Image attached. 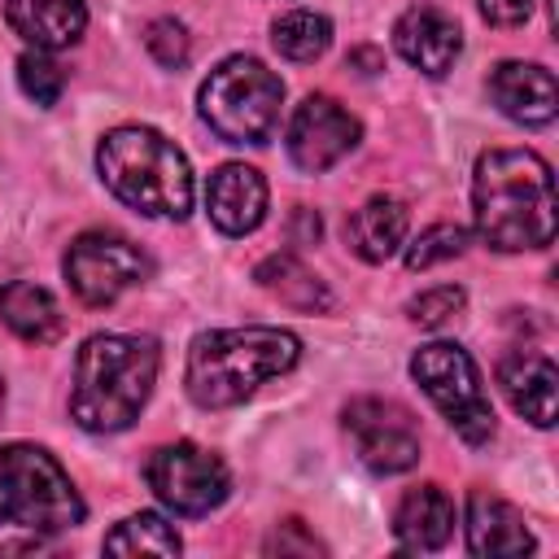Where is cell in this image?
<instances>
[{"label": "cell", "instance_id": "19", "mask_svg": "<svg viewBox=\"0 0 559 559\" xmlns=\"http://www.w3.org/2000/svg\"><path fill=\"white\" fill-rule=\"evenodd\" d=\"M406 205L397 197H371L354 214H345V245L362 262H384L406 240Z\"/></svg>", "mask_w": 559, "mask_h": 559}, {"label": "cell", "instance_id": "21", "mask_svg": "<svg viewBox=\"0 0 559 559\" xmlns=\"http://www.w3.org/2000/svg\"><path fill=\"white\" fill-rule=\"evenodd\" d=\"M253 280L271 293V297H280L284 306H293V310H306V314H319V310H328L332 306V293H328V284L297 258V253H271V258H262L258 262V271H253Z\"/></svg>", "mask_w": 559, "mask_h": 559}, {"label": "cell", "instance_id": "27", "mask_svg": "<svg viewBox=\"0 0 559 559\" xmlns=\"http://www.w3.org/2000/svg\"><path fill=\"white\" fill-rule=\"evenodd\" d=\"M463 301H467V293H463L459 284H441V288L419 293L406 310H411V319H415L419 328H441L445 319H454V314L463 310Z\"/></svg>", "mask_w": 559, "mask_h": 559}, {"label": "cell", "instance_id": "11", "mask_svg": "<svg viewBox=\"0 0 559 559\" xmlns=\"http://www.w3.org/2000/svg\"><path fill=\"white\" fill-rule=\"evenodd\" d=\"M362 127L349 109H341L332 96H306L288 118V157L306 175H323L336 166L354 144Z\"/></svg>", "mask_w": 559, "mask_h": 559}, {"label": "cell", "instance_id": "12", "mask_svg": "<svg viewBox=\"0 0 559 559\" xmlns=\"http://www.w3.org/2000/svg\"><path fill=\"white\" fill-rule=\"evenodd\" d=\"M393 44L411 66L441 79L459 57L463 35H459V22L450 13H441L437 4H411L393 26Z\"/></svg>", "mask_w": 559, "mask_h": 559}, {"label": "cell", "instance_id": "28", "mask_svg": "<svg viewBox=\"0 0 559 559\" xmlns=\"http://www.w3.org/2000/svg\"><path fill=\"white\" fill-rule=\"evenodd\" d=\"M480 13L489 26H524L533 13V0H480Z\"/></svg>", "mask_w": 559, "mask_h": 559}, {"label": "cell", "instance_id": "25", "mask_svg": "<svg viewBox=\"0 0 559 559\" xmlns=\"http://www.w3.org/2000/svg\"><path fill=\"white\" fill-rule=\"evenodd\" d=\"M144 48H148L153 61L166 66V70H179V66H188V57H192V39H188L183 22H175V17H153V22L144 26Z\"/></svg>", "mask_w": 559, "mask_h": 559}, {"label": "cell", "instance_id": "22", "mask_svg": "<svg viewBox=\"0 0 559 559\" xmlns=\"http://www.w3.org/2000/svg\"><path fill=\"white\" fill-rule=\"evenodd\" d=\"M271 44H275L280 57L306 66V61H314V57L328 52V44H332V22H328L323 13L293 9V13L275 17V26H271Z\"/></svg>", "mask_w": 559, "mask_h": 559}, {"label": "cell", "instance_id": "9", "mask_svg": "<svg viewBox=\"0 0 559 559\" xmlns=\"http://www.w3.org/2000/svg\"><path fill=\"white\" fill-rule=\"evenodd\" d=\"M144 480L157 493V502L170 507L175 515H210L214 507H223V498L231 489L223 459L192 441L153 450L144 463Z\"/></svg>", "mask_w": 559, "mask_h": 559}, {"label": "cell", "instance_id": "10", "mask_svg": "<svg viewBox=\"0 0 559 559\" xmlns=\"http://www.w3.org/2000/svg\"><path fill=\"white\" fill-rule=\"evenodd\" d=\"M345 432L371 472H406L419 463V428L406 406L389 397H354L345 406Z\"/></svg>", "mask_w": 559, "mask_h": 559}, {"label": "cell", "instance_id": "15", "mask_svg": "<svg viewBox=\"0 0 559 559\" xmlns=\"http://www.w3.org/2000/svg\"><path fill=\"white\" fill-rule=\"evenodd\" d=\"M498 384L507 393V402L515 406V415H524L537 428L555 424V384L559 371L550 362V354L542 349H507L498 358Z\"/></svg>", "mask_w": 559, "mask_h": 559}, {"label": "cell", "instance_id": "26", "mask_svg": "<svg viewBox=\"0 0 559 559\" xmlns=\"http://www.w3.org/2000/svg\"><path fill=\"white\" fill-rule=\"evenodd\" d=\"M17 83H22V92H26L35 105H57V96H61V87H66V74H61L57 61H48V57L35 48V52L17 57Z\"/></svg>", "mask_w": 559, "mask_h": 559}, {"label": "cell", "instance_id": "16", "mask_svg": "<svg viewBox=\"0 0 559 559\" xmlns=\"http://www.w3.org/2000/svg\"><path fill=\"white\" fill-rule=\"evenodd\" d=\"M4 17L39 52L70 48L87 26L83 0H4Z\"/></svg>", "mask_w": 559, "mask_h": 559}, {"label": "cell", "instance_id": "3", "mask_svg": "<svg viewBox=\"0 0 559 559\" xmlns=\"http://www.w3.org/2000/svg\"><path fill=\"white\" fill-rule=\"evenodd\" d=\"M301 358V341L284 328H218L188 349V397L205 411L245 402L262 380L284 376Z\"/></svg>", "mask_w": 559, "mask_h": 559}, {"label": "cell", "instance_id": "2", "mask_svg": "<svg viewBox=\"0 0 559 559\" xmlns=\"http://www.w3.org/2000/svg\"><path fill=\"white\" fill-rule=\"evenodd\" d=\"M157 341L127 332H96L74 358L70 415L87 432H122L140 419L157 380Z\"/></svg>", "mask_w": 559, "mask_h": 559}, {"label": "cell", "instance_id": "17", "mask_svg": "<svg viewBox=\"0 0 559 559\" xmlns=\"http://www.w3.org/2000/svg\"><path fill=\"white\" fill-rule=\"evenodd\" d=\"M467 550L472 555H528L533 533L511 502L476 489L467 498Z\"/></svg>", "mask_w": 559, "mask_h": 559}, {"label": "cell", "instance_id": "13", "mask_svg": "<svg viewBox=\"0 0 559 559\" xmlns=\"http://www.w3.org/2000/svg\"><path fill=\"white\" fill-rule=\"evenodd\" d=\"M489 96L520 127H546L555 118V109H559L555 74L546 66H537V61H502V66H493Z\"/></svg>", "mask_w": 559, "mask_h": 559}, {"label": "cell", "instance_id": "4", "mask_svg": "<svg viewBox=\"0 0 559 559\" xmlns=\"http://www.w3.org/2000/svg\"><path fill=\"white\" fill-rule=\"evenodd\" d=\"M96 170L105 188L140 214L188 218L192 210V170L153 127H114L96 148Z\"/></svg>", "mask_w": 559, "mask_h": 559}, {"label": "cell", "instance_id": "1", "mask_svg": "<svg viewBox=\"0 0 559 559\" xmlns=\"http://www.w3.org/2000/svg\"><path fill=\"white\" fill-rule=\"evenodd\" d=\"M476 236L498 253L546 249L555 240V179L533 148H489L472 175Z\"/></svg>", "mask_w": 559, "mask_h": 559}, {"label": "cell", "instance_id": "20", "mask_svg": "<svg viewBox=\"0 0 559 559\" xmlns=\"http://www.w3.org/2000/svg\"><path fill=\"white\" fill-rule=\"evenodd\" d=\"M0 319H4V328L13 336H22L31 345H48L66 328L57 297L35 280H9L0 288Z\"/></svg>", "mask_w": 559, "mask_h": 559}, {"label": "cell", "instance_id": "18", "mask_svg": "<svg viewBox=\"0 0 559 559\" xmlns=\"http://www.w3.org/2000/svg\"><path fill=\"white\" fill-rule=\"evenodd\" d=\"M393 533L406 550H441L454 533V498L441 485L411 489L393 511Z\"/></svg>", "mask_w": 559, "mask_h": 559}, {"label": "cell", "instance_id": "30", "mask_svg": "<svg viewBox=\"0 0 559 559\" xmlns=\"http://www.w3.org/2000/svg\"><path fill=\"white\" fill-rule=\"evenodd\" d=\"M0 415H4V380H0Z\"/></svg>", "mask_w": 559, "mask_h": 559}, {"label": "cell", "instance_id": "5", "mask_svg": "<svg viewBox=\"0 0 559 559\" xmlns=\"http://www.w3.org/2000/svg\"><path fill=\"white\" fill-rule=\"evenodd\" d=\"M0 520L31 533H66L83 524V498L44 445L13 441L0 450Z\"/></svg>", "mask_w": 559, "mask_h": 559}, {"label": "cell", "instance_id": "23", "mask_svg": "<svg viewBox=\"0 0 559 559\" xmlns=\"http://www.w3.org/2000/svg\"><path fill=\"white\" fill-rule=\"evenodd\" d=\"M105 550L109 555H179V533L162 515L140 511L105 533Z\"/></svg>", "mask_w": 559, "mask_h": 559}, {"label": "cell", "instance_id": "6", "mask_svg": "<svg viewBox=\"0 0 559 559\" xmlns=\"http://www.w3.org/2000/svg\"><path fill=\"white\" fill-rule=\"evenodd\" d=\"M284 105V83L258 57H227L201 83V118L227 144H266Z\"/></svg>", "mask_w": 559, "mask_h": 559}, {"label": "cell", "instance_id": "29", "mask_svg": "<svg viewBox=\"0 0 559 559\" xmlns=\"http://www.w3.org/2000/svg\"><path fill=\"white\" fill-rule=\"evenodd\" d=\"M266 550H280V555H284V550H301V555H314V550H323V546H319L310 533L301 537V524H297V520H288V524H284V537L275 533V537L266 542Z\"/></svg>", "mask_w": 559, "mask_h": 559}, {"label": "cell", "instance_id": "8", "mask_svg": "<svg viewBox=\"0 0 559 559\" xmlns=\"http://www.w3.org/2000/svg\"><path fill=\"white\" fill-rule=\"evenodd\" d=\"M66 280L83 306H114L127 288L144 284L153 275V262L140 245L114 231H83L66 249Z\"/></svg>", "mask_w": 559, "mask_h": 559}, {"label": "cell", "instance_id": "7", "mask_svg": "<svg viewBox=\"0 0 559 559\" xmlns=\"http://www.w3.org/2000/svg\"><path fill=\"white\" fill-rule=\"evenodd\" d=\"M411 376L419 380V389L432 397V406L445 415V424L467 445H485L493 437V406H489L480 371L463 345H454V341L419 345L411 358Z\"/></svg>", "mask_w": 559, "mask_h": 559}, {"label": "cell", "instance_id": "24", "mask_svg": "<svg viewBox=\"0 0 559 559\" xmlns=\"http://www.w3.org/2000/svg\"><path fill=\"white\" fill-rule=\"evenodd\" d=\"M467 245V231L459 223H432L411 249H406V271H428L445 258H459Z\"/></svg>", "mask_w": 559, "mask_h": 559}, {"label": "cell", "instance_id": "14", "mask_svg": "<svg viewBox=\"0 0 559 559\" xmlns=\"http://www.w3.org/2000/svg\"><path fill=\"white\" fill-rule=\"evenodd\" d=\"M205 210L218 231L245 236L266 218V179L245 162H227L205 183Z\"/></svg>", "mask_w": 559, "mask_h": 559}]
</instances>
